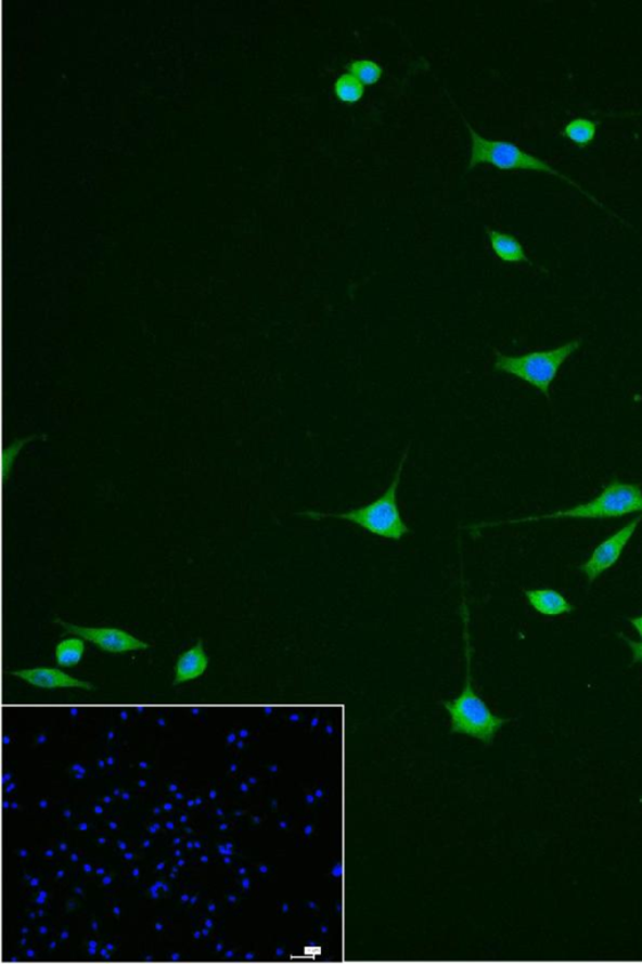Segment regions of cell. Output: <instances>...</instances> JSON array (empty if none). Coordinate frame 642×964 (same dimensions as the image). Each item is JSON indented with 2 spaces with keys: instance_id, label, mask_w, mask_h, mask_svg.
Returning a JSON list of instances; mask_svg holds the SVG:
<instances>
[{
  "instance_id": "9c48e42d",
  "label": "cell",
  "mask_w": 642,
  "mask_h": 964,
  "mask_svg": "<svg viewBox=\"0 0 642 964\" xmlns=\"http://www.w3.org/2000/svg\"><path fill=\"white\" fill-rule=\"evenodd\" d=\"M524 593L529 605L542 616L558 617L574 612V605L555 589H528Z\"/></svg>"
},
{
  "instance_id": "e0dca14e",
  "label": "cell",
  "mask_w": 642,
  "mask_h": 964,
  "mask_svg": "<svg viewBox=\"0 0 642 964\" xmlns=\"http://www.w3.org/2000/svg\"><path fill=\"white\" fill-rule=\"evenodd\" d=\"M629 621H630V625L637 629V632L640 635V639L642 640V616L637 617V618H630Z\"/></svg>"
},
{
  "instance_id": "3957f363",
  "label": "cell",
  "mask_w": 642,
  "mask_h": 964,
  "mask_svg": "<svg viewBox=\"0 0 642 964\" xmlns=\"http://www.w3.org/2000/svg\"><path fill=\"white\" fill-rule=\"evenodd\" d=\"M409 450H411V444L407 446L403 457H401L399 461L395 479L390 483L389 488L384 491L380 499L373 501V503L351 510V512L348 513L334 514L305 512L299 515L309 516L311 519L316 520L326 519V517H335V519L348 520L352 524H357L359 527L374 534V536L400 540L406 534L411 531L405 524L403 519H401L397 499L401 473H403Z\"/></svg>"
},
{
  "instance_id": "7a4b0ae2",
  "label": "cell",
  "mask_w": 642,
  "mask_h": 964,
  "mask_svg": "<svg viewBox=\"0 0 642 964\" xmlns=\"http://www.w3.org/2000/svg\"><path fill=\"white\" fill-rule=\"evenodd\" d=\"M633 513H642V488L639 484H628L613 480L600 496L588 503L572 509L558 510V512L524 517V519L473 525L471 529L496 527L502 524H517L526 522L556 520V519H614Z\"/></svg>"
},
{
  "instance_id": "8fae6325",
  "label": "cell",
  "mask_w": 642,
  "mask_h": 964,
  "mask_svg": "<svg viewBox=\"0 0 642 964\" xmlns=\"http://www.w3.org/2000/svg\"><path fill=\"white\" fill-rule=\"evenodd\" d=\"M208 659L204 651L203 641H198L194 648L189 650L180 657L176 666L175 684L192 681L204 674Z\"/></svg>"
},
{
  "instance_id": "6da1fadb",
  "label": "cell",
  "mask_w": 642,
  "mask_h": 964,
  "mask_svg": "<svg viewBox=\"0 0 642 964\" xmlns=\"http://www.w3.org/2000/svg\"><path fill=\"white\" fill-rule=\"evenodd\" d=\"M461 116L465 127H467V130L471 133L472 149L468 164L471 169L479 164H489L500 170H528L553 175V177H557L561 180L566 181L567 184L579 190L581 194L590 198V201L600 206L601 209L608 211L607 207L600 203L595 196L589 194L579 182H576L567 177V175L562 173L555 169V167L543 162L542 158L527 153V151L521 149L516 143L482 137L480 133L473 129L467 121V118L462 114Z\"/></svg>"
},
{
  "instance_id": "8992f818",
  "label": "cell",
  "mask_w": 642,
  "mask_h": 964,
  "mask_svg": "<svg viewBox=\"0 0 642 964\" xmlns=\"http://www.w3.org/2000/svg\"><path fill=\"white\" fill-rule=\"evenodd\" d=\"M641 523L642 515H639L622 529L616 531L614 536L602 541L589 560L581 565L580 570L590 584L619 562L625 548L628 547Z\"/></svg>"
},
{
  "instance_id": "9a60e30c",
  "label": "cell",
  "mask_w": 642,
  "mask_h": 964,
  "mask_svg": "<svg viewBox=\"0 0 642 964\" xmlns=\"http://www.w3.org/2000/svg\"><path fill=\"white\" fill-rule=\"evenodd\" d=\"M349 74L356 76L363 85H373L382 77L383 68L372 60H356L349 65Z\"/></svg>"
},
{
  "instance_id": "52a82bcc",
  "label": "cell",
  "mask_w": 642,
  "mask_h": 964,
  "mask_svg": "<svg viewBox=\"0 0 642 964\" xmlns=\"http://www.w3.org/2000/svg\"><path fill=\"white\" fill-rule=\"evenodd\" d=\"M60 626L66 628L70 634L82 637V639L99 645L103 651L111 653L142 651L150 648V644L144 643L133 635L128 634L115 628H85L66 624L61 619L55 620Z\"/></svg>"
},
{
  "instance_id": "ba28073f",
  "label": "cell",
  "mask_w": 642,
  "mask_h": 964,
  "mask_svg": "<svg viewBox=\"0 0 642 964\" xmlns=\"http://www.w3.org/2000/svg\"><path fill=\"white\" fill-rule=\"evenodd\" d=\"M12 674L29 684H34V686L42 689H93L91 683L76 680L74 677L54 668L24 669V671L12 672Z\"/></svg>"
},
{
  "instance_id": "5b68a950",
  "label": "cell",
  "mask_w": 642,
  "mask_h": 964,
  "mask_svg": "<svg viewBox=\"0 0 642 964\" xmlns=\"http://www.w3.org/2000/svg\"><path fill=\"white\" fill-rule=\"evenodd\" d=\"M582 345V339L567 342L566 345L553 349L534 350L521 356H505L496 350L495 370L511 374L527 385L539 389L550 398V389L557 374Z\"/></svg>"
},
{
  "instance_id": "277c9868",
  "label": "cell",
  "mask_w": 642,
  "mask_h": 964,
  "mask_svg": "<svg viewBox=\"0 0 642 964\" xmlns=\"http://www.w3.org/2000/svg\"><path fill=\"white\" fill-rule=\"evenodd\" d=\"M464 610V639H465V658H467V673H465V686L462 695L453 700L444 703L452 720V731L459 734L468 735L484 741L485 744H492V741L503 727L511 722V719H501L495 716L485 700H482L472 689L471 680V648L468 634V609L463 596Z\"/></svg>"
},
{
  "instance_id": "7c38bea8",
  "label": "cell",
  "mask_w": 642,
  "mask_h": 964,
  "mask_svg": "<svg viewBox=\"0 0 642 964\" xmlns=\"http://www.w3.org/2000/svg\"><path fill=\"white\" fill-rule=\"evenodd\" d=\"M598 124L590 118L576 117L569 121L564 129V134L576 145H589L596 138Z\"/></svg>"
},
{
  "instance_id": "2e32d148",
  "label": "cell",
  "mask_w": 642,
  "mask_h": 964,
  "mask_svg": "<svg viewBox=\"0 0 642 964\" xmlns=\"http://www.w3.org/2000/svg\"><path fill=\"white\" fill-rule=\"evenodd\" d=\"M619 635L626 643H628L629 648L632 652V656H633L632 663L633 664H638V663L642 664V641L635 642V641L630 640L629 637H626L624 634H619Z\"/></svg>"
},
{
  "instance_id": "30bf717a",
  "label": "cell",
  "mask_w": 642,
  "mask_h": 964,
  "mask_svg": "<svg viewBox=\"0 0 642 964\" xmlns=\"http://www.w3.org/2000/svg\"><path fill=\"white\" fill-rule=\"evenodd\" d=\"M486 231L493 253L502 261L513 262V265H517V262L532 265V261L527 257L525 246L517 237L491 228H487Z\"/></svg>"
},
{
  "instance_id": "4fadbf2b",
  "label": "cell",
  "mask_w": 642,
  "mask_h": 964,
  "mask_svg": "<svg viewBox=\"0 0 642 964\" xmlns=\"http://www.w3.org/2000/svg\"><path fill=\"white\" fill-rule=\"evenodd\" d=\"M334 92L336 98L342 100L343 102H357L364 94V85L359 81L356 76L351 74H343L338 79H336L334 85Z\"/></svg>"
},
{
  "instance_id": "5bb4252c",
  "label": "cell",
  "mask_w": 642,
  "mask_h": 964,
  "mask_svg": "<svg viewBox=\"0 0 642 964\" xmlns=\"http://www.w3.org/2000/svg\"><path fill=\"white\" fill-rule=\"evenodd\" d=\"M85 653V643L79 639H70L61 642L55 648V659L61 667L78 665Z\"/></svg>"
}]
</instances>
